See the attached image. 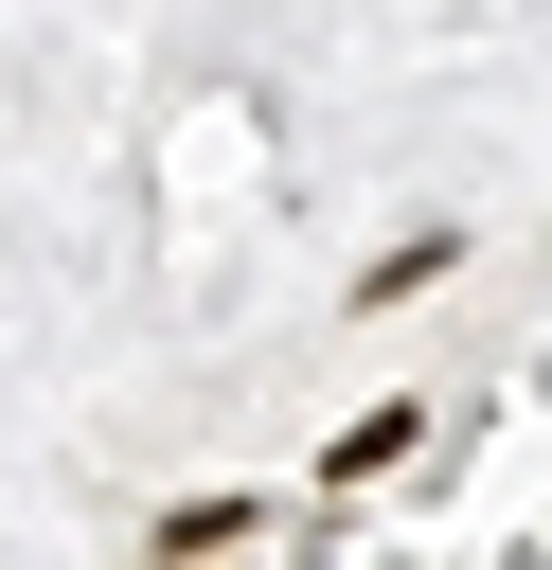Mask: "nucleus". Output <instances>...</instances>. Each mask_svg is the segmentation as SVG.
Listing matches in <instances>:
<instances>
[{
  "instance_id": "f257e3e1",
  "label": "nucleus",
  "mask_w": 552,
  "mask_h": 570,
  "mask_svg": "<svg viewBox=\"0 0 552 570\" xmlns=\"http://www.w3.org/2000/svg\"><path fill=\"white\" fill-rule=\"evenodd\" d=\"M249 517H267V499H178L142 552H160V570H196V552H249Z\"/></svg>"
},
{
  "instance_id": "f03ea898",
  "label": "nucleus",
  "mask_w": 552,
  "mask_h": 570,
  "mask_svg": "<svg viewBox=\"0 0 552 570\" xmlns=\"http://www.w3.org/2000/svg\"><path fill=\"white\" fill-rule=\"evenodd\" d=\"M445 249H463V232H410V249H374V267H356V303H410V285H445Z\"/></svg>"
}]
</instances>
